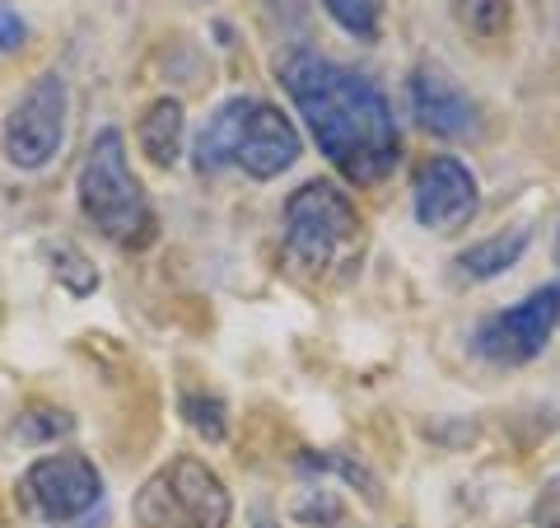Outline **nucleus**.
<instances>
[{
	"label": "nucleus",
	"instance_id": "obj_13",
	"mask_svg": "<svg viewBox=\"0 0 560 528\" xmlns=\"http://www.w3.org/2000/svg\"><path fill=\"white\" fill-rule=\"evenodd\" d=\"M243 108H248V94H234V99H224L220 108L210 113V122L197 136V154H191V164H197L201 173H220V169L234 164V140H238Z\"/></svg>",
	"mask_w": 560,
	"mask_h": 528
},
{
	"label": "nucleus",
	"instance_id": "obj_7",
	"mask_svg": "<svg viewBox=\"0 0 560 528\" xmlns=\"http://www.w3.org/2000/svg\"><path fill=\"white\" fill-rule=\"evenodd\" d=\"M481 210V187L477 173L453 154H434L416 173V220L430 234H453L477 220Z\"/></svg>",
	"mask_w": 560,
	"mask_h": 528
},
{
	"label": "nucleus",
	"instance_id": "obj_24",
	"mask_svg": "<svg viewBox=\"0 0 560 528\" xmlns=\"http://www.w3.org/2000/svg\"><path fill=\"white\" fill-rule=\"evenodd\" d=\"M253 528H280V524H276V519H267V515H261V519H257Z\"/></svg>",
	"mask_w": 560,
	"mask_h": 528
},
{
	"label": "nucleus",
	"instance_id": "obj_2",
	"mask_svg": "<svg viewBox=\"0 0 560 528\" xmlns=\"http://www.w3.org/2000/svg\"><path fill=\"white\" fill-rule=\"evenodd\" d=\"M75 192H80L84 220H90L108 243H117V249L140 253L160 239V220H154L145 187H140V179L131 173L127 140H121L117 127H103L94 136V146L80 164Z\"/></svg>",
	"mask_w": 560,
	"mask_h": 528
},
{
	"label": "nucleus",
	"instance_id": "obj_4",
	"mask_svg": "<svg viewBox=\"0 0 560 528\" xmlns=\"http://www.w3.org/2000/svg\"><path fill=\"white\" fill-rule=\"evenodd\" d=\"M66 113H70V90L57 70H47L20 94V103L5 113L0 127V150L5 160L24 173H38L61 154L66 146Z\"/></svg>",
	"mask_w": 560,
	"mask_h": 528
},
{
	"label": "nucleus",
	"instance_id": "obj_10",
	"mask_svg": "<svg viewBox=\"0 0 560 528\" xmlns=\"http://www.w3.org/2000/svg\"><path fill=\"white\" fill-rule=\"evenodd\" d=\"M164 482H168L173 501H178V509L187 515L191 528H230L234 501H230V491H224L220 472L206 459L183 454V459H173V468L164 472Z\"/></svg>",
	"mask_w": 560,
	"mask_h": 528
},
{
	"label": "nucleus",
	"instance_id": "obj_22",
	"mask_svg": "<svg viewBox=\"0 0 560 528\" xmlns=\"http://www.w3.org/2000/svg\"><path fill=\"white\" fill-rule=\"evenodd\" d=\"M28 43V24L24 14L10 5V0H0V51H20Z\"/></svg>",
	"mask_w": 560,
	"mask_h": 528
},
{
	"label": "nucleus",
	"instance_id": "obj_16",
	"mask_svg": "<svg viewBox=\"0 0 560 528\" xmlns=\"http://www.w3.org/2000/svg\"><path fill=\"white\" fill-rule=\"evenodd\" d=\"M323 10L355 43H374L383 28V0H323Z\"/></svg>",
	"mask_w": 560,
	"mask_h": 528
},
{
	"label": "nucleus",
	"instance_id": "obj_9",
	"mask_svg": "<svg viewBox=\"0 0 560 528\" xmlns=\"http://www.w3.org/2000/svg\"><path fill=\"white\" fill-rule=\"evenodd\" d=\"M294 160H300V131H294V122L280 108H271V103L248 99L243 122H238V140H234V164L248 179L271 183Z\"/></svg>",
	"mask_w": 560,
	"mask_h": 528
},
{
	"label": "nucleus",
	"instance_id": "obj_12",
	"mask_svg": "<svg viewBox=\"0 0 560 528\" xmlns=\"http://www.w3.org/2000/svg\"><path fill=\"white\" fill-rule=\"evenodd\" d=\"M528 243H533L528 225H518V230H504V234H490V239L471 243V249L458 253V272L467 280H495V276H504L510 267H518V257L528 253Z\"/></svg>",
	"mask_w": 560,
	"mask_h": 528
},
{
	"label": "nucleus",
	"instance_id": "obj_15",
	"mask_svg": "<svg viewBox=\"0 0 560 528\" xmlns=\"http://www.w3.org/2000/svg\"><path fill=\"white\" fill-rule=\"evenodd\" d=\"M183 416H187V426L206 439V445H224V439H230V408H224L220 393L187 389L183 393Z\"/></svg>",
	"mask_w": 560,
	"mask_h": 528
},
{
	"label": "nucleus",
	"instance_id": "obj_18",
	"mask_svg": "<svg viewBox=\"0 0 560 528\" xmlns=\"http://www.w3.org/2000/svg\"><path fill=\"white\" fill-rule=\"evenodd\" d=\"M47 257H51V276L61 280V286L75 295V299H84V295H94L98 290V272H94V262L84 257L75 243H51L47 249Z\"/></svg>",
	"mask_w": 560,
	"mask_h": 528
},
{
	"label": "nucleus",
	"instance_id": "obj_21",
	"mask_svg": "<svg viewBox=\"0 0 560 528\" xmlns=\"http://www.w3.org/2000/svg\"><path fill=\"white\" fill-rule=\"evenodd\" d=\"M294 519L308 524V528H337L346 519V505H341L337 491L318 486V491H304V496L294 501Z\"/></svg>",
	"mask_w": 560,
	"mask_h": 528
},
{
	"label": "nucleus",
	"instance_id": "obj_6",
	"mask_svg": "<svg viewBox=\"0 0 560 528\" xmlns=\"http://www.w3.org/2000/svg\"><path fill=\"white\" fill-rule=\"evenodd\" d=\"M20 496L47 524H75L103 501V472L90 454H43L20 478Z\"/></svg>",
	"mask_w": 560,
	"mask_h": 528
},
{
	"label": "nucleus",
	"instance_id": "obj_3",
	"mask_svg": "<svg viewBox=\"0 0 560 528\" xmlns=\"http://www.w3.org/2000/svg\"><path fill=\"white\" fill-rule=\"evenodd\" d=\"M355 234H360V210L337 183L313 179L290 192L285 220H280V249H285L290 267L318 276L341 257V249Z\"/></svg>",
	"mask_w": 560,
	"mask_h": 528
},
{
	"label": "nucleus",
	"instance_id": "obj_8",
	"mask_svg": "<svg viewBox=\"0 0 560 528\" xmlns=\"http://www.w3.org/2000/svg\"><path fill=\"white\" fill-rule=\"evenodd\" d=\"M407 94H411V117L430 136H444V140H471V136H481V108L471 103V94L448 76L440 61H420L411 70Z\"/></svg>",
	"mask_w": 560,
	"mask_h": 528
},
{
	"label": "nucleus",
	"instance_id": "obj_23",
	"mask_svg": "<svg viewBox=\"0 0 560 528\" xmlns=\"http://www.w3.org/2000/svg\"><path fill=\"white\" fill-rule=\"evenodd\" d=\"M533 524L537 528H560V478H551L533 501Z\"/></svg>",
	"mask_w": 560,
	"mask_h": 528
},
{
	"label": "nucleus",
	"instance_id": "obj_5",
	"mask_svg": "<svg viewBox=\"0 0 560 528\" xmlns=\"http://www.w3.org/2000/svg\"><path fill=\"white\" fill-rule=\"evenodd\" d=\"M560 323V286H541L518 305L490 313L471 332V351L486 365H528L547 351L551 332Z\"/></svg>",
	"mask_w": 560,
	"mask_h": 528
},
{
	"label": "nucleus",
	"instance_id": "obj_1",
	"mask_svg": "<svg viewBox=\"0 0 560 528\" xmlns=\"http://www.w3.org/2000/svg\"><path fill=\"white\" fill-rule=\"evenodd\" d=\"M280 84L341 179L370 187L397 169L401 136L393 122V103L370 76L300 47L280 61Z\"/></svg>",
	"mask_w": 560,
	"mask_h": 528
},
{
	"label": "nucleus",
	"instance_id": "obj_17",
	"mask_svg": "<svg viewBox=\"0 0 560 528\" xmlns=\"http://www.w3.org/2000/svg\"><path fill=\"white\" fill-rule=\"evenodd\" d=\"M300 468L304 472H337V478L346 482V486H355L364 501H370L374 509L383 505V486H378V478L364 463H355V459H346V454H304L300 459Z\"/></svg>",
	"mask_w": 560,
	"mask_h": 528
},
{
	"label": "nucleus",
	"instance_id": "obj_20",
	"mask_svg": "<svg viewBox=\"0 0 560 528\" xmlns=\"http://www.w3.org/2000/svg\"><path fill=\"white\" fill-rule=\"evenodd\" d=\"M75 431V416L61 408H28L20 412V439L24 445H51V439H66Z\"/></svg>",
	"mask_w": 560,
	"mask_h": 528
},
{
	"label": "nucleus",
	"instance_id": "obj_14",
	"mask_svg": "<svg viewBox=\"0 0 560 528\" xmlns=\"http://www.w3.org/2000/svg\"><path fill=\"white\" fill-rule=\"evenodd\" d=\"M453 20L467 38L495 43L510 28V0H453Z\"/></svg>",
	"mask_w": 560,
	"mask_h": 528
},
{
	"label": "nucleus",
	"instance_id": "obj_25",
	"mask_svg": "<svg viewBox=\"0 0 560 528\" xmlns=\"http://www.w3.org/2000/svg\"><path fill=\"white\" fill-rule=\"evenodd\" d=\"M556 262H560V230H556Z\"/></svg>",
	"mask_w": 560,
	"mask_h": 528
},
{
	"label": "nucleus",
	"instance_id": "obj_11",
	"mask_svg": "<svg viewBox=\"0 0 560 528\" xmlns=\"http://www.w3.org/2000/svg\"><path fill=\"white\" fill-rule=\"evenodd\" d=\"M183 136H187V113L178 99H154L136 122V146L150 164L173 169L183 154Z\"/></svg>",
	"mask_w": 560,
	"mask_h": 528
},
{
	"label": "nucleus",
	"instance_id": "obj_19",
	"mask_svg": "<svg viewBox=\"0 0 560 528\" xmlns=\"http://www.w3.org/2000/svg\"><path fill=\"white\" fill-rule=\"evenodd\" d=\"M136 519L145 524V528H191L187 515L178 509V501H173V491H168L164 478L145 482V491L136 496Z\"/></svg>",
	"mask_w": 560,
	"mask_h": 528
}]
</instances>
